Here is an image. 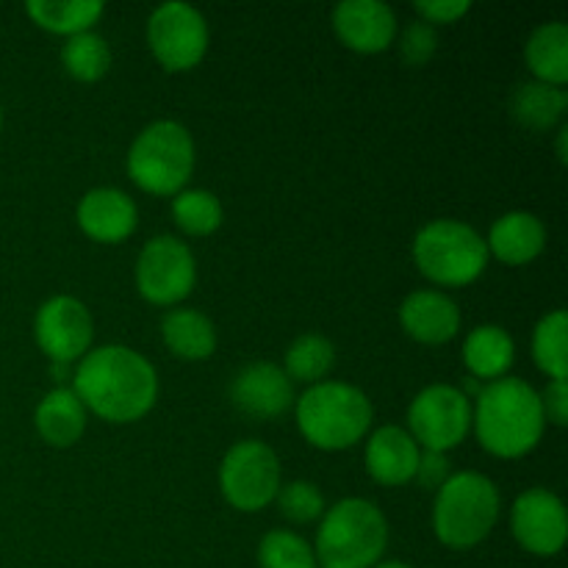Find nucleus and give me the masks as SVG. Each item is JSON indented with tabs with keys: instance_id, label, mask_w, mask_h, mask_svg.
Here are the masks:
<instances>
[{
	"instance_id": "nucleus-1",
	"label": "nucleus",
	"mask_w": 568,
	"mask_h": 568,
	"mask_svg": "<svg viewBox=\"0 0 568 568\" xmlns=\"http://www.w3.org/2000/svg\"><path fill=\"white\" fill-rule=\"evenodd\" d=\"M72 392L83 408L111 425L139 422L159 399V375L142 353L122 344H105L81 358L72 375Z\"/></svg>"
},
{
	"instance_id": "nucleus-2",
	"label": "nucleus",
	"mask_w": 568,
	"mask_h": 568,
	"mask_svg": "<svg viewBox=\"0 0 568 568\" xmlns=\"http://www.w3.org/2000/svg\"><path fill=\"white\" fill-rule=\"evenodd\" d=\"M471 405V427L483 449L497 458H525L541 444L544 419L541 397L519 377H499L477 394Z\"/></svg>"
},
{
	"instance_id": "nucleus-3",
	"label": "nucleus",
	"mask_w": 568,
	"mask_h": 568,
	"mask_svg": "<svg viewBox=\"0 0 568 568\" xmlns=\"http://www.w3.org/2000/svg\"><path fill=\"white\" fill-rule=\"evenodd\" d=\"M294 410L305 442L325 453L355 447L369 433L375 416L369 397L358 386L338 381L308 386L303 397L294 399Z\"/></svg>"
},
{
	"instance_id": "nucleus-4",
	"label": "nucleus",
	"mask_w": 568,
	"mask_h": 568,
	"mask_svg": "<svg viewBox=\"0 0 568 568\" xmlns=\"http://www.w3.org/2000/svg\"><path fill=\"white\" fill-rule=\"evenodd\" d=\"M388 547V521L375 503L361 497L342 499L322 514L316 532V566L375 568Z\"/></svg>"
},
{
	"instance_id": "nucleus-5",
	"label": "nucleus",
	"mask_w": 568,
	"mask_h": 568,
	"mask_svg": "<svg viewBox=\"0 0 568 568\" xmlns=\"http://www.w3.org/2000/svg\"><path fill=\"white\" fill-rule=\"evenodd\" d=\"M499 491L480 471H458L438 488L433 530L449 549H471L491 536L499 519Z\"/></svg>"
},
{
	"instance_id": "nucleus-6",
	"label": "nucleus",
	"mask_w": 568,
	"mask_h": 568,
	"mask_svg": "<svg viewBox=\"0 0 568 568\" xmlns=\"http://www.w3.org/2000/svg\"><path fill=\"white\" fill-rule=\"evenodd\" d=\"M192 133L175 120L150 122L128 150V175L142 192L175 197L194 172Z\"/></svg>"
},
{
	"instance_id": "nucleus-7",
	"label": "nucleus",
	"mask_w": 568,
	"mask_h": 568,
	"mask_svg": "<svg viewBox=\"0 0 568 568\" xmlns=\"http://www.w3.org/2000/svg\"><path fill=\"white\" fill-rule=\"evenodd\" d=\"M414 261L436 286H469L486 272V239L458 220L427 222L414 239Z\"/></svg>"
},
{
	"instance_id": "nucleus-8",
	"label": "nucleus",
	"mask_w": 568,
	"mask_h": 568,
	"mask_svg": "<svg viewBox=\"0 0 568 568\" xmlns=\"http://www.w3.org/2000/svg\"><path fill=\"white\" fill-rule=\"evenodd\" d=\"M220 488L231 508L242 514L264 510L281 491V460L275 449L255 438L233 444L222 458Z\"/></svg>"
},
{
	"instance_id": "nucleus-9",
	"label": "nucleus",
	"mask_w": 568,
	"mask_h": 568,
	"mask_svg": "<svg viewBox=\"0 0 568 568\" xmlns=\"http://www.w3.org/2000/svg\"><path fill=\"white\" fill-rule=\"evenodd\" d=\"M471 430V397L458 386L436 383L422 388L408 408V433L422 449L444 453L458 447Z\"/></svg>"
},
{
	"instance_id": "nucleus-10",
	"label": "nucleus",
	"mask_w": 568,
	"mask_h": 568,
	"mask_svg": "<svg viewBox=\"0 0 568 568\" xmlns=\"http://www.w3.org/2000/svg\"><path fill=\"white\" fill-rule=\"evenodd\" d=\"M148 44L166 72H186L209 53V22L194 6L170 0L150 14Z\"/></svg>"
},
{
	"instance_id": "nucleus-11",
	"label": "nucleus",
	"mask_w": 568,
	"mask_h": 568,
	"mask_svg": "<svg viewBox=\"0 0 568 568\" xmlns=\"http://www.w3.org/2000/svg\"><path fill=\"white\" fill-rule=\"evenodd\" d=\"M197 261L189 244L175 236H155L136 258V288L148 303L175 305L192 294Z\"/></svg>"
},
{
	"instance_id": "nucleus-12",
	"label": "nucleus",
	"mask_w": 568,
	"mask_h": 568,
	"mask_svg": "<svg viewBox=\"0 0 568 568\" xmlns=\"http://www.w3.org/2000/svg\"><path fill=\"white\" fill-rule=\"evenodd\" d=\"M33 336H37L39 349L53 364H72V361L83 358L92 347V314L81 300L70 297V294L50 297L37 311Z\"/></svg>"
},
{
	"instance_id": "nucleus-13",
	"label": "nucleus",
	"mask_w": 568,
	"mask_h": 568,
	"mask_svg": "<svg viewBox=\"0 0 568 568\" xmlns=\"http://www.w3.org/2000/svg\"><path fill=\"white\" fill-rule=\"evenodd\" d=\"M510 530L516 544L536 558H552L566 547L568 516L564 499L547 488L519 494L510 510Z\"/></svg>"
},
{
	"instance_id": "nucleus-14",
	"label": "nucleus",
	"mask_w": 568,
	"mask_h": 568,
	"mask_svg": "<svg viewBox=\"0 0 568 568\" xmlns=\"http://www.w3.org/2000/svg\"><path fill=\"white\" fill-rule=\"evenodd\" d=\"M231 399L242 414L253 419H275L294 405V383L286 372L270 361L247 364L231 383Z\"/></svg>"
},
{
	"instance_id": "nucleus-15",
	"label": "nucleus",
	"mask_w": 568,
	"mask_h": 568,
	"mask_svg": "<svg viewBox=\"0 0 568 568\" xmlns=\"http://www.w3.org/2000/svg\"><path fill=\"white\" fill-rule=\"evenodd\" d=\"M333 28L349 50L375 55L397 37V14L381 0H344L333 9Z\"/></svg>"
},
{
	"instance_id": "nucleus-16",
	"label": "nucleus",
	"mask_w": 568,
	"mask_h": 568,
	"mask_svg": "<svg viewBox=\"0 0 568 568\" xmlns=\"http://www.w3.org/2000/svg\"><path fill=\"white\" fill-rule=\"evenodd\" d=\"M399 325L419 344H447L460 331V308L449 294L419 288L399 305Z\"/></svg>"
},
{
	"instance_id": "nucleus-17",
	"label": "nucleus",
	"mask_w": 568,
	"mask_h": 568,
	"mask_svg": "<svg viewBox=\"0 0 568 568\" xmlns=\"http://www.w3.org/2000/svg\"><path fill=\"white\" fill-rule=\"evenodd\" d=\"M78 225L89 239L100 244H116L136 231V203L120 189H92L78 203Z\"/></svg>"
},
{
	"instance_id": "nucleus-18",
	"label": "nucleus",
	"mask_w": 568,
	"mask_h": 568,
	"mask_svg": "<svg viewBox=\"0 0 568 568\" xmlns=\"http://www.w3.org/2000/svg\"><path fill=\"white\" fill-rule=\"evenodd\" d=\"M422 447L405 427H377L366 444V471L381 486H405L416 477Z\"/></svg>"
},
{
	"instance_id": "nucleus-19",
	"label": "nucleus",
	"mask_w": 568,
	"mask_h": 568,
	"mask_svg": "<svg viewBox=\"0 0 568 568\" xmlns=\"http://www.w3.org/2000/svg\"><path fill=\"white\" fill-rule=\"evenodd\" d=\"M488 255L508 266H525L536 261L547 247V227L530 211H510L499 216L486 239Z\"/></svg>"
},
{
	"instance_id": "nucleus-20",
	"label": "nucleus",
	"mask_w": 568,
	"mask_h": 568,
	"mask_svg": "<svg viewBox=\"0 0 568 568\" xmlns=\"http://www.w3.org/2000/svg\"><path fill=\"white\" fill-rule=\"evenodd\" d=\"M33 422H37V433L44 444L67 449L87 430V408L72 388L59 386L44 394L42 403L37 405Z\"/></svg>"
},
{
	"instance_id": "nucleus-21",
	"label": "nucleus",
	"mask_w": 568,
	"mask_h": 568,
	"mask_svg": "<svg viewBox=\"0 0 568 568\" xmlns=\"http://www.w3.org/2000/svg\"><path fill=\"white\" fill-rule=\"evenodd\" d=\"M161 338L181 361H205L216 349V327L203 311L175 308L161 320Z\"/></svg>"
},
{
	"instance_id": "nucleus-22",
	"label": "nucleus",
	"mask_w": 568,
	"mask_h": 568,
	"mask_svg": "<svg viewBox=\"0 0 568 568\" xmlns=\"http://www.w3.org/2000/svg\"><path fill=\"white\" fill-rule=\"evenodd\" d=\"M516 358V344L510 333L499 325H480L466 336L464 364L475 381H499L508 375Z\"/></svg>"
},
{
	"instance_id": "nucleus-23",
	"label": "nucleus",
	"mask_w": 568,
	"mask_h": 568,
	"mask_svg": "<svg viewBox=\"0 0 568 568\" xmlns=\"http://www.w3.org/2000/svg\"><path fill=\"white\" fill-rule=\"evenodd\" d=\"M525 59L532 75L549 87L568 81V26L566 22H544L530 33L525 44Z\"/></svg>"
},
{
	"instance_id": "nucleus-24",
	"label": "nucleus",
	"mask_w": 568,
	"mask_h": 568,
	"mask_svg": "<svg viewBox=\"0 0 568 568\" xmlns=\"http://www.w3.org/2000/svg\"><path fill=\"white\" fill-rule=\"evenodd\" d=\"M26 11L39 28L70 39L75 33L92 31V26L103 14V3L98 0H28Z\"/></svg>"
},
{
	"instance_id": "nucleus-25",
	"label": "nucleus",
	"mask_w": 568,
	"mask_h": 568,
	"mask_svg": "<svg viewBox=\"0 0 568 568\" xmlns=\"http://www.w3.org/2000/svg\"><path fill=\"white\" fill-rule=\"evenodd\" d=\"M568 109V98L560 87H549V83L532 81L516 87L514 98H510V111L519 120V125L530 128V131H549L564 120Z\"/></svg>"
},
{
	"instance_id": "nucleus-26",
	"label": "nucleus",
	"mask_w": 568,
	"mask_h": 568,
	"mask_svg": "<svg viewBox=\"0 0 568 568\" xmlns=\"http://www.w3.org/2000/svg\"><path fill=\"white\" fill-rule=\"evenodd\" d=\"M283 364H286L283 372L288 375V381L316 386V383H322L331 375L333 364H336V349H333L331 338L320 336V333H303L286 349Z\"/></svg>"
},
{
	"instance_id": "nucleus-27",
	"label": "nucleus",
	"mask_w": 568,
	"mask_h": 568,
	"mask_svg": "<svg viewBox=\"0 0 568 568\" xmlns=\"http://www.w3.org/2000/svg\"><path fill=\"white\" fill-rule=\"evenodd\" d=\"M532 361L552 381L568 377V316L566 311H552L541 316L532 331Z\"/></svg>"
},
{
	"instance_id": "nucleus-28",
	"label": "nucleus",
	"mask_w": 568,
	"mask_h": 568,
	"mask_svg": "<svg viewBox=\"0 0 568 568\" xmlns=\"http://www.w3.org/2000/svg\"><path fill=\"white\" fill-rule=\"evenodd\" d=\"M61 64L70 72L75 81L94 83L109 72L111 67V50L103 37L94 31L75 33L61 44Z\"/></svg>"
},
{
	"instance_id": "nucleus-29",
	"label": "nucleus",
	"mask_w": 568,
	"mask_h": 568,
	"mask_svg": "<svg viewBox=\"0 0 568 568\" xmlns=\"http://www.w3.org/2000/svg\"><path fill=\"white\" fill-rule=\"evenodd\" d=\"M222 203L209 189H183L172 197V220L189 236H211L222 225Z\"/></svg>"
},
{
	"instance_id": "nucleus-30",
	"label": "nucleus",
	"mask_w": 568,
	"mask_h": 568,
	"mask_svg": "<svg viewBox=\"0 0 568 568\" xmlns=\"http://www.w3.org/2000/svg\"><path fill=\"white\" fill-rule=\"evenodd\" d=\"M261 568H316V555L292 530H270L258 544Z\"/></svg>"
},
{
	"instance_id": "nucleus-31",
	"label": "nucleus",
	"mask_w": 568,
	"mask_h": 568,
	"mask_svg": "<svg viewBox=\"0 0 568 568\" xmlns=\"http://www.w3.org/2000/svg\"><path fill=\"white\" fill-rule=\"evenodd\" d=\"M275 499L281 505L283 516L300 521V525H308V521L320 519L325 514V497H322L320 486L308 480H294L288 486H281Z\"/></svg>"
},
{
	"instance_id": "nucleus-32",
	"label": "nucleus",
	"mask_w": 568,
	"mask_h": 568,
	"mask_svg": "<svg viewBox=\"0 0 568 568\" xmlns=\"http://www.w3.org/2000/svg\"><path fill=\"white\" fill-rule=\"evenodd\" d=\"M438 48V33L430 22L416 20L410 22L408 28L403 31V42H399V53L403 59L408 61L410 67H422L436 55Z\"/></svg>"
},
{
	"instance_id": "nucleus-33",
	"label": "nucleus",
	"mask_w": 568,
	"mask_h": 568,
	"mask_svg": "<svg viewBox=\"0 0 568 568\" xmlns=\"http://www.w3.org/2000/svg\"><path fill=\"white\" fill-rule=\"evenodd\" d=\"M471 0H419L414 3V11L425 22L436 26H449V22H458L460 17L469 14Z\"/></svg>"
},
{
	"instance_id": "nucleus-34",
	"label": "nucleus",
	"mask_w": 568,
	"mask_h": 568,
	"mask_svg": "<svg viewBox=\"0 0 568 568\" xmlns=\"http://www.w3.org/2000/svg\"><path fill=\"white\" fill-rule=\"evenodd\" d=\"M541 397V410L544 419L552 422L555 427L568 425V383L566 381H549V386L544 388Z\"/></svg>"
},
{
	"instance_id": "nucleus-35",
	"label": "nucleus",
	"mask_w": 568,
	"mask_h": 568,
	"mask_svg": "<svg viewBox=\"0 0 568 568\" xmlns=\"http://www.w3.org/2000/svg\"><path fill=\"white\" fill-rule=\"evenodd\" d=\"M416 480L425 488H438L449 480V460L444 453H430V449H422L419 466H416Z\"/></svg>"
},
{
	"instance_id": "nucleus-36",
	"label": "nucleus",
	"mask_w": 568,
	"mask_h": 568,
	"mask_svg": "<svg viewBox=\"0 0 568 568\" xmlns=\"http://www.w3.org/2000/svg\"><path fill=\"white\" fill-rule=\"evenodd\" d=\"M566 139H568V128L564 125V128H560V133H558V159H560V164H566V159H568Z\"/></svg>"
},
{
	"instance_id": "nucleus-37",
	"label": "nucleus",
	"mask_w": 568,
	"mask_h": 568,
	"mask_svg": "<svg viewBox=\"0 0 568 568\" xmlns=\"http://www.w3.org/2000/svg\"><path fill=\"white\" fill-rule=\"evenodd\" d=\"M53 377H55V381H64V377H67V364H53Z\"/></svg>"
},
{
	"instance_id": "nucleus-38",
	"label": "nucleus",
	"mask_w": 568,
	"mask_h": 568,
	"mask_svg": "<svg viewBox=\"0 0 568 568\" xmlns=\"http://www.w3.org/2000/svg\"><path fill=\"white\" fill-rule=\"evenodd\" d=\"M375 568H410V566H405V564H397V560H394V564H377Z\"/></svg>"
},
{
	"instance_id": "nucleus-39",
	"label": "nucleus",
	"mask_w": 568,
	"mask_h": 568,
	"mask_svg": "<svg viewBox=\"0 0 568 568\" xmlns=\"http://www.w3.org/2000/svg\"><path fill=\"white\" fill-rule=\"evenodd\" d=\"M0 128H3V109H0Z\"/></svg>"
}]
</instances>
